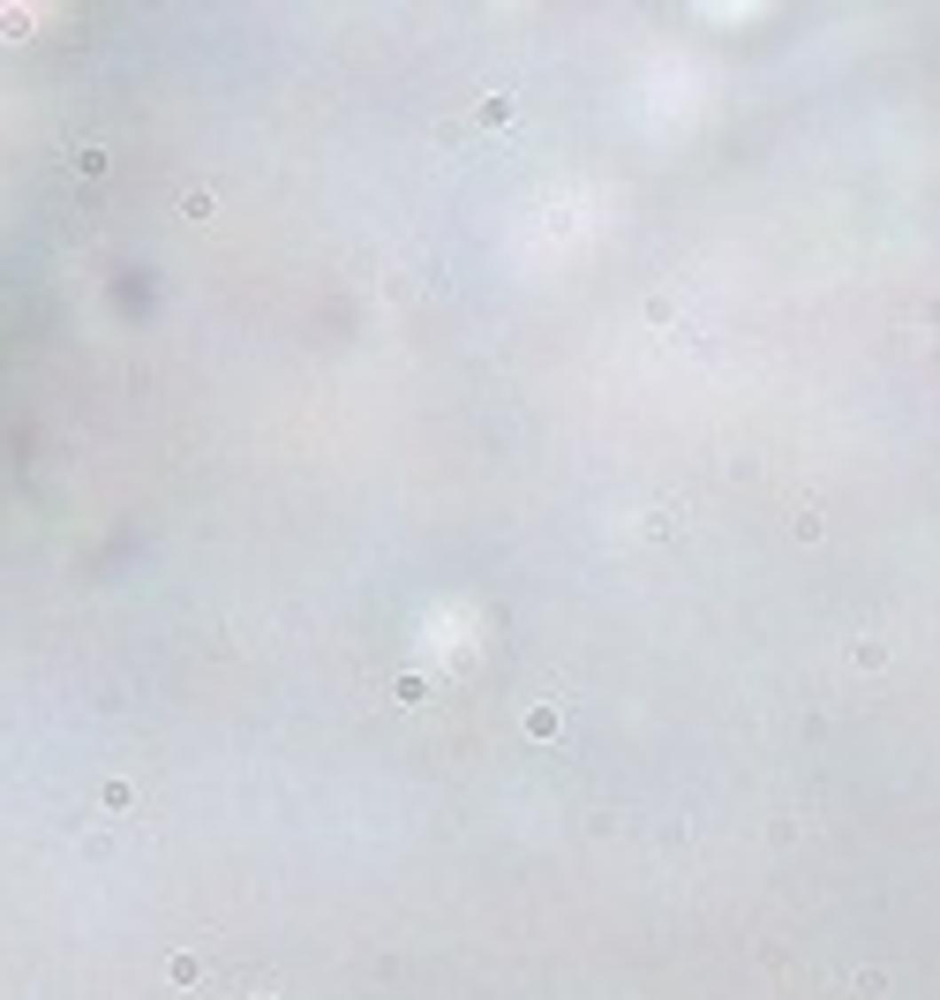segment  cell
I'll return each mask as SVG.
<instances>
[{
	"label": "cell",
	"instance_id": "6da1fadb",
	"mask_svg": "<svg viewBox=\"0 0 940 1000\" xmlns=\"http://www.w3.org/2000/svg\"><path fill=\"white\" fill-rule=\"evenodd\" d=\"M166 978L196 993V986H211V963H196V956H173V963H166Z\"/></svg>",
	"mask_w": 940,
	"mask_h": 1000
},
{
	"label": "cell",
	"instance_id": "3957f363",
	"mask_svg": "<svg viewBox=\"0 0 940 1000\" xmlns=\"http://www.w3.org/2000/svg\"><path fill=\"white\" fill-rule=\"evenodd\" d=\"M557 729H565V707H534L527 714V737H557Z\"/></svg>",
	"mask_w": 940,
	"mask_h": 1000
},
{
	"label": "cell",
	"instance_id": "5b68a950",
	"mask_svg": "<svg viewBox=\"0 0 940 1000\" xmlns=\"http://www.w3.org/2000/svg\"><path fill=\"white\" fill-rule=\"evenodd\" d=\"M241 1000H271V993H241Z\"/></svg>",
	"mask_w": 940,
	"mask_h": 1000
},
{
	"label": "cell",
	"instance_id": "277c9868",
	"mask_svg": "<svg viewBox=\"0 0 940 1000\" xmlns=\"http://www.w3.org/2000/svg\"><path fill=\"white\" fill-rule=\"evenodd\" d=\"M99 798H106V813H129V805H136V790H129V783H106Z\"/></svg>",
	"mask_w": 940,
	"mask_h": 1000
},
{
	"label": "cell",
	"instance_id": "7a4b0ae2",
	"mask_svg": "<svg viewBox=\"0 0 940 1000\" xmlns=\"http://www.w3.org/2000/svg\"><path fill=\"white\" fill-rule=\"evenodd\" d=\"M888 993V978L881 971H857V978H842V1000H881Z\"/></svg>",
	"mask_w": 940,
	"mask_h": 1000
}]
</instances>
